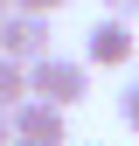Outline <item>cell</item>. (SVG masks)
<instances>
[{
	"label": "cell",
	"instance_id": "cell-5",
	"mask_svg": "<svg viewBox=\"0 0 139 146\" xmlns=\"http://www.w3.org/2000/svg\"><path fill=\"white\" fill-rule=\"evenodd\" d=\"M28 98H35V90H28V70H21V63H7V56H0V111H7V118H14V111H21V104H28Z\"/></svg>",
	"mask_w": 139,
	"mask_h": 146
},
{
	"label": "cell",
	"instance_id": "cell-6",
	"mask_svg": "<svg viewBox=\"0 0 139 146\" xmlns=\"http://www.w3.org/2000/svg\"><path fill=\"white\" fill-rule=\"evenodd\" d=\"M118 118H125V125H132V132H139V77H132L125 90H118Z\"/></svg>",
	"mask_w": 139,
	"mask_h": 146
},
{
	"label": "cell",
	"instance_id": "cell-1",
	"mask_svg": "<svg viewBox=\"0 0 139 146\" xmlns=\"http://www.w3.org/2000/svg\"><path fill=\"white\" fill-rule=\"evenodd\" d=\"M28 90L42 104H56V111H70V104H83V90H91V63L83 56H49L28 70Z\"/></svg>",
	"mask_w": 139,
	"mask_h": 146
},
{
	"label": "cell",
	"instance_id": "cell-9",
	"mask_svg": "<svg viewBox=\"0 0 139 146\" xmlns=\"http://www.w3.org/2000/svg\"><path fill=\"white\" fill-rule=\"evenodd\" d=\"M0 146H14V118L7 111H0Z\"/></svg>",
	"mask_w": 139,
	"mask_h": 146
},
{
	"label": "cell",
	"instance_id": "cell-7",
	"mask_svg": "<svg viewBox=\"0 0 139 146\" xmlns=\"http://www.w3.org/2000/svg\"><path fill=\"white\" fill-rule=\"evenodd\" d=\"M56 7H70V0H14V14H42V21H49Z\"/></svg>",
	"mask_w": 139,
	"mask_h": 146
},
{
	"label": "cell",
	"instance_id": "cell-11",
	"mask_svg": "<svg viewBox=\"0 0 139 146\" xmlns=\"http://www.w3.org/2000/svg\"><path fill=\"white\" fill-rule=\"evenodd\" d=\"M14 146H28V139H14Z\"/></svg>",
	"mask_w": 139,
	"mask_h": 146
},
{
	"label": "cell",
	"instance_id": "cell-3",
	"mask_svg": "<svg viewBox=\"0 0 139 146\" xmlns=\"http://www.w3.org/2000/svg\"><path fill=\"white\" fill-rule=\"evenodd\" d=\"M0 56L21 63V70L49 63V56H56V49H49V21H42V14H7V21H0Z\"/></svg>",
	"mask_w": 139,
	"mask_h": 146
},
{
	"label": "cell",
	"instance_id": "cell-2",
	"mask_svg": "<svg viewBox=\"0 0 139 146\" xmlns=\"http://www.w3.org/2000/svg\"><path fill=\"white\" fill-rule=\"evenodd\" d=\"M83 63H91V70H125V63H139V35H132V21H118V14L91 21V28H83Z\"/></svg>",
	"mask_w": 139,
	"mask_h": 146
},
{
	"label": "cell",
	"instance_id": "cell-4",
	"mask_svg": "<svg viewBox=\"0 0 139 146\" xmlns=\"http://www.w3.org/2000/svg\"><path fill=\"white\" fill-rule=\"evenodd\" d=\"M14 139H28V146H70V118L56 111V104L28 98L21 111H14Z\"/></svg>",
	"mask_w": 139,
	"mask_h": 146
},
{
	"label": "cell",
	"instance_id": "cell-8",
	"mask_svg": "<svg viewBox=\"0 0 139 146\" xmlns=\"http://www.w3.org/2000/svg\"><path fill=\"white\" fill-rule=\"evenodd\" d=\"M104 14H118V21H132V14H139V0H104Z\"/></svg>",
	"mask_w": 139,
	"mask_h": 146
},
{
	"label": "cell",
	"instance_id": "cell-10",
	"mask_svg": "<svg viewBox=\"0 0 139 146\" xmlns=\"http://www.w3.org/2000/svg\"><path fill=\"white\" fill-rule=\"evenodd\" d=\"M7 14H14V0H0V21H7Z\"/></svg>",
	"mask_w": 139,
	"mask_h": 146
}]
</instances>
